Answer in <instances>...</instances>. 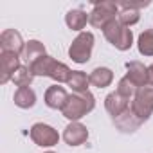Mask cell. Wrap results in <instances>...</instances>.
Instances as JSON below:
<instances>
[{
  "label": "cell",
  "mask_w": 153,
  "mask_h": 153,
  "mask_svg": "<svg viewBox=\"0 0 153 153\" xmlns=\"http://www.w3.org/2000/svg\"><path fill=\"white\" fill-rule=\"evenodd\" d=\"M94 108H96V97L90 94V90L88 92H83V94H74L72 92L68 96V101L63 106L61 114L70 123H76V121L83 119L87 114H90Z\"/></svg>",
  "instance_id": "1"
},
{
  "label": "cell",
  "mask_w": 153,
  "mask_h": 153,
  "mask_svg": "<svg viewBox=\"0 0 153 153\" xmlns=\"http://www.w3.org/2000/svg\"><path fill=\"white\" fill-rule=\"evenodd\" d=\"M105 38L119 51H128L133 45V33L130 27H124L117 18L112 20L105 29H103Z\"/></svg>",
  "instance_id": "2"
},
{
  "label": "cell",
  "mask_w": 153,
  "mask_h": 153,
  "mask_svg": "<svg viewBox=\"0 0 153 153\" xmlns=\"http://www.w3.org/2000/svg\"><path fill=\"white\" fill-rule=\"evenodd\" d=\"M94 42H96V38H94L92 33H88V31L79 33L78 36L72 40V43L68 47V58L74 63H79V65L87 63L90 59V56H92Z\"/></svg>",
  "instance_id": "3"
},
{
  "label": "cell",
  "mask_w": 153,
  "mask_h": 153,
  "mask_svg": "<svg viewBox=\"0 0 153 153\" xmlns=\"http://www.w3.org/2000/svg\"><path fill=\"white\" fill-rule=\"evenodd\" d=\"M119 16V6L112 0H103V2L94 4V9L88 15V24L96 29H105L112 20Z\"/></svg>",
  "instance_id": "4"
},
{
  "label": "cell",
  "mask_w": 153,
  "mask_h": 153,
  "mask_svg": "<svg viewBox=\"0 0 153 153\" xmlns=\"http://www.w3.org/2000/svg\"><path fill=\"white\" fill-rule=\"evenodd\" d=\"M130 108L142 123H146L153 114V87L146 85V87L137 88V92L130 103Z\"/></svg>",
  "instance_id": "5"
},
{
  "label": "cell",
  "mask_w": 153,
  "mask_h": 153,
  "mask_svg": "<svg viewBox=\"0 0 153 153\" xmlns=\"http://www.w3.org/2000/svg\"><path fill=\"white\" fill-rule=\"evenodd\" d=\"M31 140L36 144V146H42V148H52L58 144L59 140V133L58 130H54L51 124H45V123H36L31 126Z\"/></svg>",
  "instance_id": "6"
},
{
  "label": "cell",
  "mask_w": 153,
  "mask_h": 153,
  "mask_svg": "<svg viewBox=\"0 0 153 153\" xmlns=\"http://www.w3.org/2000/svg\"><path fill=\"white\" fill-rule=\"evenodd\" d=\"M22 67L20 56L15 52H0V83L6 85L13 79L16 70Z\"/></svg>",
  "instance_id": "7"
},
{
  "label": "cell",
  "mask_w": 153,
  "mask_h": 153,
  "mask_svg": "<svg viewBox=\"0 0 153 153\" xmlns=\"http://www.w3.org/2000/svg\"><path fill=\"white\" fill-rule=\"evenodd\" d=\"M25 42L22 34L15 29H6L0 34V52H15V54H24Z\"/></svg>",
  "instance_id": "8"
},
{
  "label": "cell",
  "mask_w": 153,
  "mask_h": 153,
  "mask_svg": "<svg viewBox=\"0 0 153 153\" xmlns=\"http://www.w3.org/2000/svg\"><path fill=\"white\" fill-rule=\"evenodd\" d=\"M87 139H88V130L79 121L68 123L67 128L63 130V140L68 146H81V144L87 142Z\"/></svg>",
  "instance_id": "9"
},
{
  "label": "cell",
  "mask_w": 153,
  "mask_h": 153,
  "mask_svg": "<svg viewBox=\"0 0 153 153\" xmlns=\"http://www.w3.org/2000/svg\"><path fill=\"white\" fill-rule=\"evenodd\" d=\"M45 105L52 110H63V106L67 105L68 101V94L63 87L59 85H52L45 90V97H43Z\"/></svg>",
  "instance_id": "10"
},
{
  "label": "cell",
  "mask_w": 153,
  "mask_h": 153,
  "mask_svg": "<svg viewBox=\"0 0 153 153\" xmlns=\"http://www.w3.org/2000/svg\"><path fill=\"white\" fill-rule=\"evenodd\" d=\"M126 78H130V81L140 88L148 85V67H144V63L140 61H128L126 63Z\"/></svg>",
  "instance_id": "11"
},
{
  "label": "cell",
  "mask_w": 153,
  "mask_h": 153,
  "mask_svg": "<svg viewBox=\"0 0 153 153\" xmlns=\"http://www.w3.org/2000/svg\"><path fill=\"white\" fill-rule=\"evenodd\" d=\"M105 108L112 117H119L121 114H124L130 108V99L123 97L119 92H110L105 97Z\"/></svg>",
  "instance_id": "12"
},
{
  "label": "cell",
  "mask_w": 153,
  "mask_h": 153,
  "mask_svg": "<svg viewBox=\"0 0 153 153\" xmlns=\"http://www.w3.org/2000/svg\"><path fill=\"white\" fill-rule=\"evenodd\" d=\"M114 124H115L117 130L123 131V133H133V131H137V130L140 128L142 121L131 112V108H128V110H126L124 114H121L119 117H114Z\"/></svg>",
  "instance_id": "13"
},
{
  "label": "cell",
  "mask_w": 153,
  "mask_h": 153,
  "mask_svg": "<svg viewBox=\"0 0 153 153\" xmlns=\"http://www.w3.org/2000/svg\"><path fill=\"white\" fill-rule=\"evenodd\" d=\"M88 78H90V85H94L97 88H106L114 81V72L108 67H96L88 74Z\"/></svg>",
  "instance_id": "14"
},
{
  "label": "cell",
  "mask_w": 153,
  "mask_h": 153,
  "mask_svg": "<svg viewBox=\"0 0 153 153\" xmlns=\"http://www.w3.org/2000/svg\"><path fill=\"white\" fill-rule=\"evenodd\" d=\"M65 24L70 31H78V33H83L85 25L88 24V15L83 11V9H70L67 15H65Z\"/></svg>",
  "instance_id": "15"
},
{
  "label": "cell",
  "mask_w": 153,
  "mask_h": 153,
  "mask_svg": "<svg viewBox=\"0 0 153 153\" xmlns=\"http://www.w3.org/2000/svg\"><path fill=\"white\" fill-rule=\"evenodd\" d=\"M67 87L72 88L74 94H83V92H88V87H90V78L83 72V70H72L70 78L67 81Z\"/></svg>",
  "instance_id": "16"
},
{
  "label": "cell",
  "mask_w": 153,
  "mask_h": 153,
  "mask_svg": "<svg viewBox=\"0 0 153 153\" xmlns=\"http://www.w3.org/2000/svg\"><path fill=\"white\" fill-rule=\"evenodd\" d=\"M56 61H58V59H54L52 56L45 54V56L38 58V59H36L33 65H29V67H31V70H33L34 76H43V78L47 76V78H51V72H52Z\"/></svg>",
  "instance_id": "17"
},
{
  "label": "cell",
  "mask_w": 153,
  "mask_h": 153,
  "mask_svg": "<svg viewBox=\"0 0 153 153\" xmlns=\"http://www.w3.org/2000/svg\"><path fill=\"white\" fill-rule=\"evenodd\" d=\"M13 101H15V105H16L18 108L27 110V108H33V106L36 105V94H34V90H33L31 87L18 88V90L15 92Z\"/></svg>",
  "instance_id": "18"
},
{
  "label": "cell",
  "mask_w": 153,
  "mask_h": 153,
  "mask_svg": "<svg viewBox=\"0 0 153 153\" xmlns=\"http://www.w3.org/2000/svg\"><path fill=\"white\" fill-rule=\"evenodd\" d=\"M47 52H45V45L40 42V40H29L27 43H25V49H24V58H25V61L29 63V65H33L38 58H42V56H45Z\"/></svg>",
  "instance_id": "19"
},
{
  "label": "cell",
  "mask_w": 153,
  "mask_h": 153,
  "mask_svg": "<svg viewBox=\"0 0 153 153\" xmlns=\"http://www.w3.org/2000/svg\"><path fill=\"white\" fill-rule=\"evenodd\" d=\"M33 79H34V74H33L31 67H29V65H22V67L16 70V74L13 76L11 81H13L18 88H25V87H31Z\"/></svg>",
  "instance_id": "20"
},
{
  "label": "cell",
  "mask_w": 153,
  "mask_h": 153,
  "mask_svg": "<svg viewBox=\"0 0 153 153\" xmlns=\"http://www.w3.org/2000/svg\"><path fill=\"white\" fill-rule=\"evenodd\" d=\"M137 49L142 56H153V29H146L139 34Z\"/></svg>",
  "instance_id": "21"
},
{
  "label": "cell",
  "mask_w": 153,
  "mask_h": 153,
  "mask_svg": "<svg viewBox=\"0 0 153 153\" xmlns=\"http://www.w3.org/2000/svg\"><path fill=\"white\" fill-rule=\"evenodd\" d=\"M117 20L124 25V27H131L140 20V11L137 9H130V7H119V16Z\"/></svg>",
  "instance_id": "22"
},
{
  "label": "cell",
  "mask_w": 153,
  "mask_h": 153,
  "mask_svg": "<svg viewBox=\"0 0 153 153\" xmlns=\"http://www.w3.org/2000/svg\"><path fill=\"white\" fill-rule=\"evenodd\" d=\"M70 74H72V70H70L65 63L56 61V65H54V68H52V72H51V79H54L58 85H61V83L67 85V81H68V78H70Z\"/></svg>",
  "instance_id": "23"
},
{
  "label": "cell",
  "mask_w": 153,
  "mask_h": 153,
  "mask_svg": "<svg viewBox=\"0 0 153 153\" xmlns=\"http://www.w3.org/2000/svg\"><path fill=\"white\" fill-rule=\"evenodd\" d=\"M115 92H119L123 97H126V99H133V96H135V92H137V87L130 81V78H126V76H124V78H121L119 79V83H117V90Z\"/></svg>",
  "instance_id": "24"
},
{
  "label": "cell",
  "mask_w": 153,
  "mask_h": 153,
  "mask_svg": "<svg viewBox=\"0 0 153 153\" xmlns=\"http://www.w3.org/2000/svg\"><path fill=\"white\" fill-rule=\"evenodd\" d=\"M148 85L153 87V63L148 67Z\"/></svg>",
  "instance_id": "25"
},
{
  "label": "cell",
  "mask_w": 153,
  "mask_h": 153,
  "mask_svg": "<svg viewBox=\"0 0 153 153\" xmlns=\"http://www.w3.org/2000/svg\"><path fill=\"white\" fill-rule=\"evenodd\" d=\"M45 153H54V151H45Z\"/></svg>",
  "instance_id": "26"
}]
</instances>
